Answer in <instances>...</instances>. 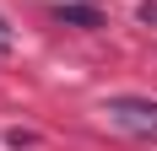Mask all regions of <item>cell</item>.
Returning <instances> with one entry per match:
<instances>
[{"label": "cell", "mask_w": 157, "mask_h": 151, "mask_svg": "<svg viewBox=\"0 0 157 151\" xmlns=\"http://www.w3.org/2000/svg\"><path fill=\"white\" fill-rule=\"evenodd\" d=\"M103 113H109L114 130H125V135H136V140H157V103L152 97L119 92V97H103Z\"/></svg>", "instance_id": "1"}, {"label": "cell", "mask_w": 157, "mask_h": 151, "mask_svg": "<svg viewBox=\"0 0 157 151\" xmlns=\"http://www.w3.org/2000/svg\"><path fill=\"white\" fill-rule=\"evenodd\" d=\"M54 22H65V27H103V11L98 6H54Z\"/></svg>", "instance_id": "2"}, {"label": "cell", "mask_w": 157, "mask_h": 151, "mask_svg": "<svg viewBox=\"0 0 157 151\" xmlns=\"http://www.w3.org/2000/svg\"><path fill=\"white\" fill-rule=\"evenodd\" d=\"M6 140H11V151H22V146H33V140H38V135H33V130H11V135H6Z\"/></svg>", "instance_id": "3"}, {"label": "cell", "mask_w": 157, "mask_h": 151, "mask_svg": "<svg viewBox=\"0 0 157 151\" xmlns=\"http://www.w3.org/2000/svg\"><path fill=\"white\" fill-rule=\"evenodd\" d=\"M11 49H16V32L6 27V16H0V54H11Z\"/></svg>", "instance_id": "4"}]
</instances>
